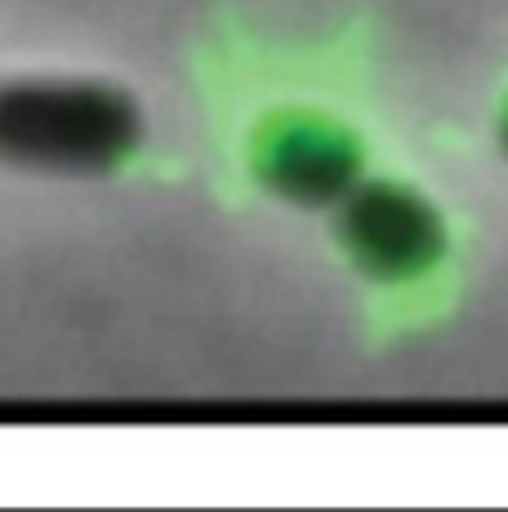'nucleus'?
<instances>
[{"mask_svg": "<svg viewBox=\"0 0 508 512\" xmlns=\"http://www.w3.org/2000/svg\"><path fill=\"white\" fill-rule=\"evenodd\" d=\"M500 147H504V156H508V107H504V116H500Z\"/></svg>", "mask_w": 508, "mask_h": 512, "instance_id": "obj_4", "label": "nucleus"}, {"mask_svg": "<svg viewBox=\"0 0 508 512\" xmlns=\"http://www.w3.org/2000/svg\"><path fill=\"white\" fill-rule=\"evenodd\" d=\"M250 174L268 196L299 210H335L361 174L366 152L348 125L321 112H277L259 125Z\"/></svg>", "mask_w": 508, "mask_h": 512, "instance_id": "obj_3", "label": "nucleus"}, {"mask_svg": "<svg viewBox=\"0 0 508 512\" xmlns=\"http://www.w3.org/2000/svg\"><path fill=\"white\" fill-rule=\"evenodd\" d=\"M335 241L361 277L379 285L428 277L451 250L442 210L419 187L366 174L335 205Z\"/></svg>", "mask_w": 508, "mask_h": 512, "instance_id": "obj_2", "label": "nucleus"}, {"mask_svg": "<svg viewBox=\"0 0 508 512\" xmlns=\"http://www.w3.org/2000/svg\"><path fill=\"white\" fill-rule=\"evenodd\" d=\"M143 107L130 90L72 76L0 85V161L45 174H112L139 152Z\"/></svg>", "mask_w": 508, "mask_h": 512, "instance_id": "obj_1", "label": "nucleus"}]
</instances>
